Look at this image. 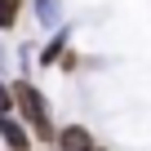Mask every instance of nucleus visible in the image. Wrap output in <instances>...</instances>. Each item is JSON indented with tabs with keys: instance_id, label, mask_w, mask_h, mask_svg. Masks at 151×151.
Listing matches in <instances>:
<instances>
[{
	"instance_id": "20e7f679",
	"label": "nucleus",
	"mask_w": 151,
	"mask_h": 151,
	"mask_svg": "<svg viewBox=\"0 0 151 151\" xmlns=\"http://www.w3.org/2000/svg\"><path fill=\"white\" fill-rule=\"evenodd\" d=\"M67 40H71V27L62 22V27H58V36L40 49V58H36V62H40V67H58V62L67 58Z\"/></svg>"
},
{
	"instance_id": "f03ea898",
	"label": "nucleus",
	"mask_w": 151,
	"mask_h": 151,
	"mask_svg": "<svg viewBox=\"0 0 151 151\" xmlns=\"http://www.w3.org/2000/svg\"><path fill=\"white\" fill-rule=\"evenodd\" d=\"M53 147H58V151H93L98 142H93V133H89L85 124H67V129H58Z\"/></svg>"
},
{
	"instance_id": "6e6552de",
	"label": "nucleus",
	"mask_w": 151,
	"mask_h": 151,
	"mask_svg": "<svg viewBox=\"0 0 151 151\" xmlns=\"http://www.w3.org/2000/svg\"><path fill=\"white\" fill-rule=\"evenodd\" d=\"M31 67H36V49H31V45H22V49H18V71L27 76Z\"/></svg>"
},
{
	"instance_id": "9d476101",
	"label": "nucleus",
	"mask_w": 151,
	"mask_h": 151,
	"mask_svg": "<svg viewBox=\"0 0 151 151\" xmlns=\"http://www.w3.org/2000/svg\"><path fill=\"white\" fill-rule=\"evenodd\" d=\"M93 151H107V147H93Z\"/></svg>"
},
{
	"instance_id": "7ed1b4c3",
	"label": "nucleus",
	"mask_w": 151,
	"mask_h": 151,
	"mask_svg": "<svg viewBox=\"0 0 151 151\" xmlns=\"http://www.w3.org/2000/svg\"><path fill=\"white\" fill-rule=\"evenodd\" d=\"M0 138H5L9 151H27V147H31V129H27L14 111H9V116H0Z\"/></svg>"
},
{
	"instance_id": "9b49d317",
	"label": "nucleus",
	"mask_w": 151,
	"mask_h": 151,
	"mask_svg": "<svg viewBox=\"0 0 151 151\" xmlns=\"http://www.w3.org/2000/svg\"><path fill=\"white\" fill-rule=\"evenodd\" d=\"M49 151H58V147H49Z\"/></svg>"
},
{
	"instance_id": "0eeeda50",
	"label": "nucleus",
	"mask_w": 151,
	"mask_h": 151,
	"mask_svg": "<svg viewBox=\"0 0 151 151\" xmlns=\"http://www.w3.org/2000/svg\"><path fill=\"white\" fill-rule=\"evenodd\" d=\"M14 111V89H9V80L0 76V116H9Z\"/></svg>"
},
{
	"instance_id": "39448f33",
	"label": "nucleus",
	"mask_w": 151,
	"mask_h": 151,
	"mask_svg": "<svg viewBox=\"0 0 151 151\" xmlns=\"http://www.w3.org/2000/svg\"><path fill=\"white\" fill-rule=\"evenodd\" d=\"M36 18H40V27L58 31L62 27V0H36Z\"/></svg>"
},
{
	"instance_id": "423d86ee",
	"label": "nucleus",
	"mask_w": 151,
	"mask_h": 151,
	"mask_svg": "<svg viewBox=\"0 0 151 151\" xmlns=\"http://www.w3.org/2000/svg\"><path fill=\"white\" fill-rule=\"evenodd\" d=\"M18 14H22V0H0V36L18 22Z\"/></svg>"
},
{
	"instance_id": "1a4fd4ad",
	"label": "nucleus",
	"mask_w": 151,
	"mask_h": 151,
	"mask_svg": "<svg viewBox=\"0 0 151 151\" xmlns=\"http://www.w3.org/2000/svg\"><path fill=\"white\" fill-rule=\"evenodd\" d=\"M9 67V49H5V40H0V71Z\"/></svg>"
},
{
	"instance_id": "f257e3e1",
	"label": "nucleus",
	"mask_w": 151,
	"mask_h": 151,
	"mask_svg": "<svg viewBox=\"0 0 151 151\" xmlns=\"http://www.w3.org/2000/svg\"><path fill=\"white\" fill-rule=\"evenodd\" d=\"M9 89H14V111L22 116V124L31 129V138H40L45 147H53L58 129H53V116H49V98H45V89L31 85L27 76H18Z\"/></svg>"
}]
</instances>
